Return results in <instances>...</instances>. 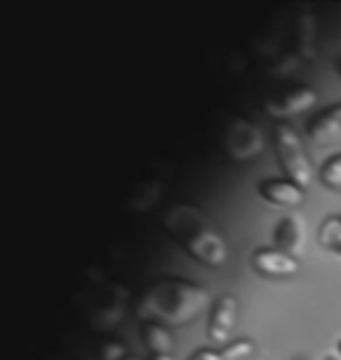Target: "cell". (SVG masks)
<instances>
[{
    "mask_svg": "<svg viewBox=\"0 0 341 360\" xmlns=\"http://www.w3.org/2000/svg\"><path fill=\"white\" fill-rule=\"evenodd\" d=\"M210 292L192 281H159L143 295L136 307L138 319L159 326H185L206 311Z\"/></svg>",
    "mask_w": 341,
    "mask_h": 360,
    "instance_id": "1",
    "label": "cell"
},
{
    "mask_svg": "<svg viewBox=\"0 0 341 360\" xmlns=\"http://www.w3.org/2000/svg\"><path fill=\"white\" fill-rule=\"evenodd\" d=\"M164 227L187 255H192L206 267L217 269L229 260L227 239L199 208L173 204L164 213Z\"/></svg>",
    "mask_w": 341,
    "mask_h": 360,
    "instance_id": "2",
    "label": "cell"
},
{
    "mask_svg": "<svg viewBox=\"0 0 341 360\" xmlns=\"http://www.w3.org/2000/svg\"><path fill=\"white\" fill-rule=\"evenodd\" d=\"M274 146H276V153H278L281 167L285 169L288 178L292 180L295 185H300L304 190V187H309L314 183V178H316L314 164H311L307 150H304L300 136L295 134L292 127H288V124L276 127Z\"/></svg>",
    "mask_w": 341,
    "mask_h": 360,
    "instance_id": "3",
    "label": "cell"
},
{
    "mask_svg": "<svg viewBox=\"0 0 341 360\" xmlns=\"http://www.w3.org/2000/svg\"><path fill=\"white\" fill-rule=\"evenodd\" d=\"M236 319H238V300L234 295H220L213 304V311H210L208 340L215 347H224L231 337V330L236 328Z\"/></svg>",
    "mask_w": 341,
    "mask_h": 360,
    "instance_id": "4",
    "label": "cell"
},
{
    "mask_svg": "<svg viewBox=\"0 0 341 360\" xmlns=\"http://www.w3.org/2000/svg\"><path fill=\"white\" fill-rule=\"evenodd\" d=\"M316 103H318V94L314 89L300 87V89H292L281 98L266 101L264 108L271 117H292V115H297V112H304V110H309V108H314Z\"/></svg>",
    "mask_w": 341,
    "mask_h": 360,
    "instance_id": "5",
    "label": "cell"
},
{
    "mask_svg": "<svg viewBox=\"0 0 341 360\" xmlns=\"http://www.w3.org/2000/svg\"><path fill=\"white\" fill-rule=\"evenodd\" d=\"M252 267L259 274H264V276L285 278V276H295L300 271V262L292 255L283 253V250H257L252 255Z\"/></svg>",
    "mask_w": 341,
    "mask_h": 360,
    "instance_id": "6",
    "label": "cell"
},
{
    "mask_svg": "<svg viewBox=\"0 0 341 360\" xmlns=\"http://www.w3.org/2000/svg\"><path fill=\"white\" fill-rule=\"evenodd\" d=\"M307 134L314 143H335L341 141V105L328 108V110L318 112L316 117L309 120Z\"/></svg>",
    "mask_w": 341,
    "mask_h": 360,
    "instance_id": "7",
    "label": "cell"
},
{
    "mask_svg": "<svg viewBox=\"0 0 341 360\" xmlns=\"http://www.w3.org/2000/svg\"><path fill=\"white\" fill-rule=\"evenodd\" d=\"M259 197L264 201H269L274 206H300L304 201V190L300 185H295L292 180H281V178H271L259 183L257 187Z\"/></svg>",
    "mask_w": 341,
    "mask_h": 360,
    "instance_id": "8",
    "label": "cell"
},
{
    "mask_svg": "<svg viewBox=\"0 0 341 360\" xmlns=\"http://www.w3.org/2000/svg\"><path fill=\"white\" fill-rule=\"evenodd\" d=\"M304 239H307V227H304V218L302 215H288L278 222L276 227V243L281 246L283 253L288 255H297L304 250Z\"/></svg>",
    "mask_w": 341,
    "mask_h": 360,
    "instance_id": "9",
    "label": "cell"
},
{
    "mask_svg": "<svg viewBox=\"0 0 341 360\" xmlns=\"http://www.w3.org/2000/svg\"><path fill=\"white\" fill-rule=\"evenodd\" d=\"M143 340L155 356H171L173 337H171L169 330H166V326H159V323H145Z\"/></svg>",
    "mask_w": 341,
    "mask_h": 360,
    "instance_id": "10",
    "label": "cell"
},
{
    "mask_svg": "<svg viewBox=\"0 0 341 360\" xmlns=\"http://www.w3.org/2000/svg\"><path fill=\"white\" fill-rule=\"evenodd\" d=\"M318 239H321L323 246L341 250V220H337V218L325 220L321 232H318Z\"/></svg>",
    "mask_w": 341,
    "mask_h": 360,
    "instance_id": "11",
    "label": "cell"
},
{
    "mask_svg": "<svg viewBox=\"0 0 341 360\" xmlns=\"http://www.w3.org/2000/svg\"><path fill=\"white\" fill-rule=\"evenodd\" d=\"M321 183L330 190H341V155L332 157L323 164L321 169Z\"/></svg>",
    "mask_w": 341,
    "mask_h": 360,
    "instance_id": "12",
    "label": "cell"
},
{
    "mask_svg": "<svg viewBox=\"0 0 341 360\" xmlns=\"http://www.w3.org/2000/svg\"><path fill=\"white\" fill-rule=\"evenodd\" d=\"M252 351H255V344L250 340H238L234 344H227L220 354H222V360H241L245 356H250Z\"/></svg>",
    "mask_w": 341,
    "mask_h": 360,
    "instance_id": "13",
    "label": "cell"
},
{
    "mask_svg": "<svg viewBox=\"0 0 341 360\" xmlns=\"http://www.w3.org/2000/svg\"><path fill=\"white\" fill-rule=\"evenodd\" d=\"M190 360H222V354L220 351H213V349H201Z\"/></svg>",
    "mask_w": 341,
    "mask_h": 360,
    "instance_id": "14",
    "label": "cell"
},
{
    "mask_svg": "<svg viewBox=\"0 0 341 360\" xmlns=\"http://www.w3.org/2000/svg\"><path fill=\"white\" fill-rule=\"evenodd\" d=\"M150 360H173V356H152Z\"/></svg>",
    "mask_w": 341,
    "mask_h": 360,
    "instance_id": "15",
    "label": "cell"
},
{
    "mask_svg": "<svg viewBox=\"0 0 341 360\" xmlns=\"http://www.w3.org/2000/svg\"><path fill=\"white\" fill-rule=\"evenodd\" d=\"M325 360H341V356H337V354H328V356H325Z\"/></svg>",
    "mask_w": 341,
    "mask_h": 360,
    "instance_id": "16",
    "label": "cell"
},
{
    "mask_svg": "<svg viewBox=\"0 0 341 360\" xmlns=\"http://www.w3.org/2000/svg\"><path fill=\"white\" fill-rule=\"evenodd\" d=\"M337 70H339V75H341V59L337 61Z\"/></svg>",
    "mask_w": 341,
    "mask_h": 360,
    "instance_id": "17",
    "label": "cell"
},
{
    "mask_svg": "<svg viewBox=\"0 0 341 360\" xmlns=\"http://www.w3.org/2000/svg\"><path fill=\"white\" fill-rule=\"evenodd\" d=\"M337 351H339V356H341V340H339V344H337Z\"/></svg>",
    "mask_w": 341,
    "mask_h": 360,
    "instance_id": "18",
    "label": "cell"
},
{
    "mask_svg": "<svg viewBox=\"0 0 341 360\" xmlns=\"http://www.w3.org/2000/svg\"><path fill=\"white\" fill-rule=\"evenodd\" d=\"M292 360H307V358H292Z\"/></svg>",
    "mask_w": 341,
    "mask_h": 360,
    "instance_id": "19",
    "label": "cell"
},
{
    "mask_svg": "<svg viewBox=\"0 0 341 360\" xmlns=\"http://www.w3.org/2000/svg\"><path fill=\"white\" fill-rule=\"evenodd\" d=\"M127 360H138V358H127Z\"/></svg>",
    "mask_w": 341,
    "mask_h": 360,
    "instance_id": "20",
    "label": "cell"
}]
</instances>
